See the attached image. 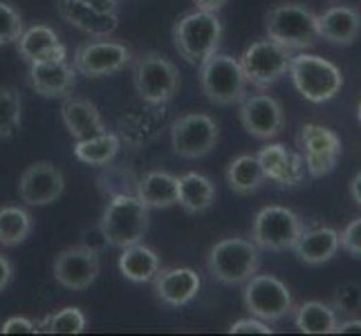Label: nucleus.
Wrapping results in <instances>:
<instances>
[{
  "label": "nucleus",
  "instance_id": "6e6552de",
  "mask_svg": "<svg viewBox=\"0 0 361 336\" xmlns=\"http://www.w3.org/2000/svg\"><path fill=\"white\" fill-rule=\"evenodd\" d=\"M243 303L249 314L265 323H279L294 312L292 290L271 273H254L245 282Z\"/></svg>",
  "mask_w": 361,
  "mask_h": 336
},
{
  "label": "nucleus",
  "instance_id": "a211bd4d",
  "mask_svg": "<svg viewBox=\"0 0 361 336\" xmlns=\"http://www.w3.org/2000/svg\"><path fill=\"white\" fill-rule=\"evenodd\" d=\"M30 88L45 99H66L77 83V70L68 58L30 63Z\"/></svg>",
  "mask_w": 361,
  "mask_h": 336
},
{
  "label": "nucleus",
  "instance_id": "b1692460",
  "mask_svg": "<svg viewBox=\"0 0 361 336\" xmlns=\"http://www.w3.org/2000/svg\"><path fill=\"white\" fill-rule=\"evenodd\" d=\"M61 119H63L68 132L74 139H88V137L106 132V123L102 119V112L88 99H74L66 97L61 104Z\"/></svg>",
  "mask_w": 361,
  "mask_h": 336
},
{
  "label": "nucleus",
  "instance_id": "f03ea898",
  "mask_svg": "<svg viewBox=\"0 0 361 336\" xmlns=\"http://www.w3.org/2000/svg\"><path fill=\"white\" fill-rule=\"evenodd\" d=\"M148 211L151 209L135 193L110 197L102 220H99V231L104 235V242L119 249L142 242L148 233V227H151V213Z\"/></svg>",
  "mask_w": 361,
  "mask_h": 336
},
{
  "label": "nucleus",
  "instance_id": "412c9836",
  "mask_svg": "<svg viewBox=\"0 0 361 336\" xmlns=\"http://www.w3.org/2000/svg\"><path fill=\"white\" fill-rule=\"evenodd\" d=\"M319 41L323 39L330 45H353L361 34V14L355 7L334 5L323 14H317Z\"/></svg>",
  "mask_w": 361,
  "mask_h": 336
},
{
  "label": "nucleus",
  "instance_id": "9b49d317",
  "mask_svg": "<svg viewBox=\"0 0 361 336\" xmlns=\"http://www.w3.org/2000/svg\"><path fill=\"white\" fill-rule=\"evenodd\" d=\"M238 61L247 83H252L258 90H267L288 74L292 52L271 39H258L245 47Z\"/></svg>",
  "mask_w": 361,
  "mask_h": 336
},
{
  "label": "nucleus",
  "instance_id": "cd10ccee",
  "mask_svg": "<svg viewBox=\"0 0 361 336\" xmlns=\"http://www.w3.org/2000/svg\"><path fill=\"white\" fill-rule=\"evenodd\" d=\"M135 195L148 209H171L178 204V178L166 170H151L137 180Z\"/></svg>",
  "mask_w": 361,
  "mask_h": 336
},
{
  "label": "nucleus",
  "instance_id": "39448f33",
  "mask_svg": "<svg viewBox=\"0 0 361 336\" xmlns=\"http://www.w3.org/2000/svg\"><path fill=\"white\" fill-rule=\"evenodd\" d=\"M288 74L296 92L310 104H328L343 88V72L332 61L298 52L292 56Z\"/></svg>",
  "mask_w": 361,
  "mask_h": 336
},
{
  "label": "nucleus",
  "instance_id": "a878e982",
  "mask_svg": "<svg viewBox=\"0 0 361 336\" xmlns=\"http://www.w3.org/2000/svg\"><path fill=\"white\" fill-rule=\"evenodd\" d=\"M216 184L202 173H184L178 178V204L184 213L202 216L216 202Z\"/></svg>",
  "mask_w": 361,
  "mask_h": 336
},
{
  "label": "nucleus",
  "instance_id": "37998d69",
  "mask_svg": "<svg viewBox=\"0 0 361 336\" xmlns=\"http://www.w3.org/2000/svg\"><path fill=\"white\" fill-rule=\"evenodd\" d=\"M229 3V0H193V5L197 9H202V11H220L222 7H225Z\"/></svg>",
  "mask_w": 361,
  "mask_h": 336
},
{
  "label": "nucleus",
  "instance_id": "e433bc0d",
  "mask_svg": "<svg viewBox=\"0 0 361 336\" xmlns=\"http://www.w3.org/2000/svg\"><path fill=\"white\" fill-rule=\"evenodd\" d=\"M339 247L348 256L361 258V218H355L345 224V229L339 233Z\"/></svg>",
  "mask_w": 361,
  "mask_h": 336
},
{
  "label": "nucleus",
  "instance_id": "6ab92c4d",
  "mask_svg": "<svg viewBox=\"0 0 361 336\" xmlns=\"http://www.w3.org/2000/svg\"><path fill=\"white\" fill-rule=\"evenodd\" d=\"M153 282H155V296L166 307H173V309L189 305L193 298L200 294V287H202L200 273L191 267L159 269Z\"/></svg>",
  "mask_w": 361,
  "mask_h": 336
},
{
  "label": "nucleus",
  "instance_id": "79ce46f5",
  "mask_svg": "<svg viewBox=\"0 0 361 336\" xmlns=\"http://www.w3.org/2000/svg\"><path fill=\"white\" fill-rule=\"evenodd\" d=\"M83 3L99 11H106V14H117L119 11V0H83Z\"/></svg>",
  "mask_w": 361,
  "mask_h": 336
},
{
  "label": "nucleus",
  "instance_id": "bb28decb",
  "mask_svg": "<svg viewBox=\"0 0 361 336\" xmlns=\"http://www.w3.org/2000/svg\"><path fill=\"white\" fill-rule=\"evenodd\" d=\"M159 269H161V263L153 247H148L144 242L123 247V251L119 256V271L126 280L135 285L151 282L157 276Z\"/></svg>",
  "mask_w": 361,
  "mask_h": 336
},
{
  "label": "nucleus",
  "instance_id": "aec40b11",
  "mask_svg": "<svg viewBox=\"0 0 361 336\" xmlns=\"http://www.w3.org/2000/svg\"><path fill=\"white\" fill-rule=\"evenodd\" d=\"M56 11L68 25L92 36V39H108L119 27L117 14L99 11L90 5H85L83 0H56Z\"/></svg>",
  "mask_w": 361,
  "mask_h": 336
},
{
  "label": "nucleus",
  "instance_id": "f8f14e48",
  "mask_svg": "<svg viewBox=\"0 0 361 336\" xmlns=\"http://www.w3.org/2000/svg\"><path fill=\"white\" fill-rule=\"evenodd\" d=\"M133 63V52L119 41L97 39L81 43L72 56V66L77 74L88 79H104L123 72Z\"/></svg>",
  "mask_w": 361,
  "mask_h": 336
},
{
  "label": "nucleus",
  "instance_id": "20e7f679",
  "mask_svg": "<svg viewBox=\"0 0 361 336\" xmlns=\"http://www.w3.org/2000/svg\"><path fill=\"white\" fill-rule=\"evenodd\" d=\"M265 32L290 52H305L319 41L317 14L303 3H279L265 14Z\"/></svg>",
  "mask_w": 361,
  "mask_h": 336
},
{
  "label": "nucleus",
  "instance_id": "2f4dec72",
  "mask_svg": "<svg viewBox=\"0 0 361 336\" xmlns=\"http://www.w3.org/2000/svg\"><path fill=\"white\" fill-rule=\"evenodd\" d=\"M34 218L27 209L7 204L0 206V244L3 247H18L32 235Z\"/></svg>",
  "mask_w": 361,
  "mask_h": 336
},
{
  "label": "nucleus",
  "instance_id": "f3484780",
  "mask_svg": "<svg viewBox=\"0 0 361 336\" xmlns=\"http://www.w3.org/2000/svg\"><path fill=\"white\" fill-rule=\"evenodd\" d=\"M260 168H263L265 180L274 182L283 189H294V186L303 184L305 180V161L298 153L288 151L285 144H267L265 148H260V153L256 155Z\"/></svg>",
  "mask_w": 361,
  "mask_h": 336
},
{
  "label": "nucleus",
  "instance_id": "4468645a",
  "mask_svg": "<svg viewBox=\"0 0 361 336\" xmlns=\"http://www.w3.org/2000/svg\"><path fill=\"white\" fill-rule=\"evenodd\" d=\"M102 271L99 251L90 244H74L63 249L52 263L54 280L68 292H83L97 280Z\"/></svg>",
  "mask_w": 361,
  "mask_h": 336
},
{
  "label": "nucleus",
  "instance_id": "1a4fd4ad",
  "mask_svg": "<svg viewBox=\"0 0 361 336\" xmlns=\"http://www.w3.org/2000/svg\"><path fill=\"white\" fill-rule=\"evenodd\" d=\"M305 224L301 216L288 206H265L260 209L252 222V240L265 251H292Z\"/></svg>",
  "mask_w": 361,
  "mask_h": 336
},
{
  "label": "nucleus",
  "instance_id": "0eeeda50",
  "mask_svg": "<svg viewBox=\"0 0 361 336\" xmlns=\"http://www.w3.org/2000/svg\"><path fill=\"white\" fill-rule=\"evenodd\" d=\"M202 94L214 106H235L247 97V79L240 61L216 52L197 70Z\"/></svg>",
  "mask_w": 361,
  "mask_h": 336
},
{
  "label": "nucleus",
  "instance_id": "f257e3e1",
  "mask_svg": "<svg viewBox=\"0 0 361 336\" xmlns=\"http://www.w3.org/2000/svg\"><path fill=\"white\" fill-rule=\"evenodd\" d=\"M222 32H225L222 23L214 11L195 9L173 25V45H176L180 58L193 68H200L209 56L218 52Z\"/></svg>",
  "mask_w": 361,
  "mask_h": 336
},
{
  "label": "nucleus",
  "instance_id": "473e14b6",
  "mask_svg": "<svg viewBox=\"0 0 361 336\" xmlns=\"http://www.w3.org/2000/svg\"><path fill=\"white\" fill-rule=\"evenodd\" d=\"M85 328H88V321L79 307H61L59 312L47 314L39 323V332L47 334H83Z\"/></svg>",
  "mask_w": 361,
  "mask_h": 336
},
{
  "label": "nucleus",
  "instance_id": "7ed1b4c3",
  "mask_svg": "<svg viewBox=\"0 0 361 336\" xmlns=\"http://www.w3.org/2000/svg\"><path fill=\"white\" fill-rule=\"evenodd\" d=\"M258 267L260 249L254 240L240 238V235L216 242L209 249L207 256V269L211 278L218 280L220 285H227V287L245 285L254 273H258Z\"/></svg>",
  "mask_w": 361,
  "mask_h": 336
},
{
  "label": "nucleus",
  "instance_id": "a19ab883",
  "mask_svg": "<svg viewBox=\"0 0 361 336\" xmlns=\"http://www.w3.org/2000/svg\"><path fill=\"white\" fill-rule=\"evenodd\" d=\"M332 334H361V318H348V321H337V328Z\"/></svg>",
  "mask_w": 361,
  "mask_h": 336
},
{
  "label": "nucleus",
  "instance_id": "423d86ee",
  "mask_svg": "<svg viewBox=\"0 0 361 336\" xmlns=\"http://www.w3.org/2000/svg\"><path fill=\"white\" fill-rule=\"evenodd\" d=\"M133 85L148 106H166L180 92V70L159 52H144L133 58Z\"/></svg>",
  "mask_w": 361,
  "mask_h": 336
},
{
  "label": "nucleus",
  "instance_id": "ddd939ff",
  "mask_svg": "<svg viewBox=\"0 0 361 336\" xmlns=\"http://www.w3.org/2000/svg\"><path fill=\"white\" fill-rule=\"evenodd\" d=\"M298 146H301V157L310 178L330 175L337 168L343 151L341 137L321 123H303L298 132Z\"/></svg>",
  "mask_w": 361,
  "mask_h": 336
},
{
  "label": "nucleus",
  "instance_id": "72a5a7b5",
  "mask_svg": "<svg viewBox=\"0 0 361 336\" xmlns=\"http://www.w3.org/2000/svg\"><path fill=\"white\" fill-rule=\"evenodd\" d=\"M23 121V104L16 88L5 85L0 88V139H9L20 128Z\"/></svg>",
  "mask_w": 361,
  "mask_h": 336
},
{
  "label": "nucleus",
  "instance_id": "5701e85b",
  "mask_svg": "<svg viewBox=\"0 0 361 336\" xmlns=\"http://www.w3.org/2000/svg\"><path fill=\"white\" fill-rule=\"evenodd\" d=\"M339 231L332 227H312L303 229V233L298 235L296 244L292 247V251L303 265L317 267L332 260L339 251Z\"/></svg>",
  "mask_w": 361,
  "mask_h": 336
},
{
  "label": "nucleus",
  "instance_id": "58836bf2",
  "mask_svg": "<svg viewBox=\"0 0 361 336\" xmlns=\"http://www.w3.org/2000/svg\"><path fill=\"white\" fill-rule=\"evenodd\" d=\"M3 334H39V325L27 316H11L0 325Z\"/></svg>",
  "mask_w": 361,
  "mask_h": 336
},
{
  "label": "nucleus",
  "instance_id": "c03bdc74",
  "mask_svg": "<svg viewBox=\"0 0 361 336\" xmlns=\"http://www.w3.org/2000/svg\"><path fill=\"white\" fill-rule=\"evenodd\" d=\"M350 197H353V202L361 209V170L357 173V175L353 178V182H350Z\"/></svg>",
  "mask_w": 361,
  "mask_h": 336
},
{
  "label": "nucleus",
  "instance_id": "f704fd0d",
  "mask_svg": "<svg viewBox=\"0 0 361 336\" xmlns=\"http://www.w3.org/2000/svg\"><path fill=\"white\" fill-rule=\"evenodd\" d=\"M23 30H25V25H23L20 11L11 3L0 0V47L16 43Z\"/></svg>",
  "mask_w": 361,
  "mask_h": 336
},
{
  "label": "nucleus",
  "instance_id": "4c0bfd02",
  "mask_svg": "<svg viewBox=\"0 0 361 336\" xmlns=\"http://www.w3.org/2000/svg\"><path fill=\"white\" fill-rule=\"evenodd\" d=\"M229 334H274V330L269 328V323L252 316V318L235 321L229 328Z\"/></svg>",
  "mask_w": 361,
  "mask_h": 336
},
{
  "label": "nucleus",
  "instance_id": "ea45409f",
  "mask_svg": "<svg viewBox=\"0 0 361 336\" xmlns=\"http://www.w3.org/2000/svg\"><path fill=\"white\" fill-rule=\"evenodd\" d=\"M11 278H14V265H11V260L7 256L0 254V294L7 290Z\"/></svg>",
  "mask_w": 361,
  "mask_h": 336
},
{
  "label": "nucleus",
  "instance_id": "2eb2a0df",
  "mask_svg": "<svg viewBox=\"0 0 361 336\" xmlns=\"http://www.w3.org/2000/svg\"><path fill=\"white\" fill-rule=\"evenodd\" d=\"M238 119L245 132L256 137L260 142L274 139L285 128V112L281 101L274 99L271 94H265L263 90L256 94H247L243 99Z\"/></svg>",
  "mask_w": 361,
  "mask_h": 336
},
{
  "label": "nucleus",
  "instance_id": "4be33fe9",
  "mask_svg": "<svg viewBox=\"0 0 361 336\" xmlns=\"http://www.w3.org/2000/svg\"><path fill=\"white\" fill-rule=\"evenodd\" d=\"M18 56L27 63L39 61H61L68 58V47L59 41V34L49 25H32L25 27L16 41Z\"/></svg>",
  "mask_w": 361,
  "mask_h": 336
},
{
  "label": "nucleus",
  "instance_id": "c85d7f7f",
  "mask_svg": "<svg viewBox=\"0 0 361 336\" xmlns=\"http://www.w3.org/2000/svg\"><path fill=\"white\" fill-rule=\"evenodd\" d=\"M121 148V139L119 135L115 132H102V135H94L88 137V139H79L74 144V157H77L81 164L85 166H110L113 159L117 157Z\"/></svg>",
  "mask_w": 361,
  "mask_h": 336
},
{
  "label": "nucleus",
  "instance_id": "7c9ffc66",
  "mask_svg": "<svg viewBox=\"0 0 361 336\" xmlns=\"http://www.w3.org/2000/svg\"><path fill=\"white\" fill-rule=\"evenodd\" d=\"M265 182L263 168H260L256 155H240L227 166V184L233 193L252 195Z\"/></svg>",
  "mask_w": 361,
  "mask_h": 336
},
{
  "label": "nucleus",
  "instance_id": "c9c22d12",
  "mask_svg": "<svg viewBox=\"0 0 361 336\" xmlns=\"http://www.w3.org/2000/svg\"><path fill=\"white\" fill-rule=\"evenodd\" d=\"M337 312L341 314H355L361 309V285L348 280L343 285H339L337 292H334V305Z\"/></svg>",
  "mask_w": 361,
  "mask_h": 336
},
{
  "label": "nucleus",
  "instance_id": "9d476101",
  "mask_svg": "<svg viewBox=\"0 0 361 336\" xmlns=\"http://www.w3.org/2000/svg\"><path fill=\"white\" fill-rule=\"evenodd\" d=\"M220 142L218 121L207 112H186L171 123L173 153L182 159H202Z\"/></svg>",
  "mask_w": 361,
  "mask_h": 336
},
{
  "label": "nucleus",
  "instance_id": "c756f323",
  "mask_svg": "<svg viewBox=\"0 0 361 336\" xmlns=\"http://www.w3.org/2000/svg\"><path fill=\"white\" fill-rule=\"evenodd\" d=\"M292 314L296 330L303 334H332L337 328V309L321 301H305Z\"/></svg>",
  "mask_w": 361,
  "mask_h": 336
},
{
  "label": "nucleus",
  "instance_id": "393cba45",
  "mask_svg": "<svg viewBox=\"0 0 361 336\" xmlns=\"http://www.w3.org/2000/svg\"><path fill=\"white\" fill-rule=\"evenodd\" d=\"M164 106H151L148 110H137L133 115L119 119V139L133 148H142L155 142L164 128Z\"/></svg>",
  "mask_w": 361,
  "mask_h": 336
},
{
  "label": "nucleus",
  "instance_id": "dca6fc26",
  "mask_svg": "<svg viewBox=\"0 0 361 336\" xmlns=\"http://www.w3.org/2000/svg\"><path fill=\"white\" fill-rule=\"evenodd\" d=\"M66 191V178L52 161H34L18 180V197L27 206L54 204Z\"/></svg>",
  "mask_w": 361,
  "mask_h": 336
},
{
  "label": "nucleus",
  "instance_id": "a18cd8bd",
  "mask_svg": "<svg viewBox=\"0 0 361 336\" xmlns=\"http://www.w3.org/2000/svg\"><path fill=\"white\" fill-rule=\"evenodd\" d=\"M357 121L361 123V101H359V108H357Z\"/></svg>",
  "mask_w": 361,
  "mask_h": 336
}]
</instances>
